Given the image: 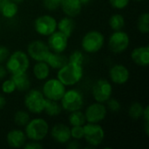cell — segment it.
<instances>
[{
    "mask_svg": "<svg viewBox=\"0 0 149 149\" xmlns=\"http://www.w3.org/2000/svg\"><path fill=\"white\" fill-rule=\"evenodd\" d=\"M58 79L65 86H73L80 81L83 77L82 65L68 62L58 72Z\"/></svg>",
    "mask_w": 149,
    "mask_h": 149,
    "instance_id": "obj_1",
    "label": "cell"
},
{
    "mask_svg": "<svg viewBox=\"0 0 149 149\" xmlns=\"http://www.w3.org/2000/svg\"><path fill=\"white\" fill-rule=\"evenodd\" d=\"M29 65L30 60L28 55L22 51H17L10 54L7 58L5 68L7 72L13 75L26 72Z\"/></svg>",
    "mask_w": 149,
    "mask_h": 149,
    "instance_id": "obj_2",
    "label": "cell"
},
{
    "mask_svg": "<svg viewBox=\"0 0 149 149\" xmlns=\"http://www.w3.org/2000/svg\"><path fill=\"white\" fill-rule=\"evenodd\" d=\"M49 132V126L45 120L36 118L30 120L25 126V135L31 141H40L44 140Z\"/></svg>",
    "mask_w": 149,
    "mask_h": 149,
    "instance_id": "obj_3",
    "label": "cell"
},
{
    "mask_svg": "<svg viewBox=\"0 0 149 149\" xmlns=\"http://www.w3.org/2000/svg\"><path fill=\"white\" fill-rule=\"evenodd\" d=\"M105 37L99 31H90L85 34L81 41L82 49L86 53H95L104 45Z\"/></svg>",
    "mask_w": 149,
    "mask_h": 149,
    "instance_id": "obj_4",
    "label": "cell"
},
{
    "mask_svg": "<svg viewBox=\"0 0 149 149\" xmlns=\"http://www.w3.org/2000/svg\"><path fill=\"white\" fill-rule=\"evenodd\" d=\"M61 107L67 112L80 110L84 106V97L81 92L76 89L65 91L61 98Z\"/></svg>",
    "mask_w": 149,
    "mask_h": 149,
    "instance_id": "obj_5",
    "label": "cell"
},
{
    "mask_svg": "<svg viewBox=\"0 0 149 149\" xmlns=\"http://www.w3.org/2000/svg\"><path fill=\"white\" fill-rule=\"evenodd\" d=\"M45 100L42 92L32 89L26 93L24 97V105L31 113H41L45 109Z\"/></svg>",
    "mask_w": 149,
    "mask_h": 149,
    "instance_id": "obj_6",
    "label": "cell"
},
{
    "mask_svg": "<svg viewBox=\"0 0 149 149\" xmlns=\"http://www.w3.org/2000/svg\"><path fill=\"white\" fill-rule=\"evenodd\" d=\"M84 139L92 147L100 145L105 138V132L98 123H87L83 126Z\"/></svg>",
    "mask_w": 149,
    "mask_h": 149,
    "instance_id": "obj_7",
    "label": "cell"
},
{
    "mask_svg": "<svg viewBox=\"0 0 149 149\" xmlns=\"http://www.w3.org/2000/svg\"><path fill=\"white\" fill-rule=\"evenodd\" d=\"M65 93V86L58 79H48L43 86L42 93L45 99L58 101Z\"/></svg>",
    "mask_w": 149,
    "mask_h": 149,
    "instance_id": "obj_8",
    "label": "cell"
},
{
    "mask_svg": "<svg viewBox=\"0 0 149 149\" xmlns=\"http://www.w3.org/2000/svg\"><path fill=\"white\" fill-rule=\"evenodd\" d=\"M58 22L51 15H42L34 21L35 31L42 36H50L57 30Z\"/></svg>",
    "mask_w": 149,
    "mask_h": 149,
    "instance_id": "obj_9",
    "label": "cell"
},
{
    "mask_svg": "<svg viewBox=\"0 0 149 149\" xmlns=\"http://www.w3.org/2000/svg\"><path fill=\"white\" fill-rule=\"evenodd\" d=\"M130 38L127 33L122 31H114L109 38L108 46L113 53H122L129 46Z\"/></svg>",
    "mask_w": 149,
    "mask_h": 149,
    "instance_id": "obj_10",
    "label": "cell"
},
{
    "mask_svg": "<svg viewBox=\"0 0 149 149\" xmlns=\"http://www.w3.org/2000/svg\"><path fill=\"white\" fill-rule=\"evenodd\" d=\"M50 52L51 50L48 45L41 40H34L31 42L27 46L28 56L37 62L45 61Z\"/></svg>",
    "mask_w": 149,
    "mask_h": 149,
    "instance_id": "obj_11",
    "label": "cell"
},
{
    "mask_svg": "<svg viewBox=\"0 0 149 149\" xmlns=\"http://www.w3.org/2000/svg\"><path fill=\"white\" fill-rule=\"evenodd\" d=\"M113 87L112 85L104 79H100L95 82L93 86V96L96 102L105 103L112 95Z\"/></svg>",
    "mask_w": 149,
    "mask_h": 149,
    "instance_id": "obj_12",
    "label": "cell"
},
{
    "mask_svg": "<svg viewBox=\"0 0 149 149\" xmlns=\"http://www.w3.org/2000/svg\"><path fill=\"white\" fill-rule=\"evenodd\" d=\"M107 113V107L103 105V103H93L90 105L86 110V120L87 123H99L106 118Z\"/></svg>",
    "mask_w": 149,
    "mask_h": 149,
    "instance_id": "obj_13",
    "label": "cell"
},
{
    "mask_svg": "<svg viewBox=\"0 0 149 149\" xmlns=\"http://www.w3.org/2000/svg\"><path fill=\"white\" fill-rule=\"evenodd\" d=\"M48 46L53 52H63L68 45V38L59 31L48 36Z\"/></svg>",
    "mask_w": 149,
    "mask_h": 149,
    "instance_id": "obj_14",
    "label": "cell"
},
{
    "mask_svg": "<svg viewBox=\"0 0 149 149\" xmlns=\"http://www.w3.org/2000/svg\"><path fill=\"white\" fill-rule=\"evenodd\" d=\"M109 76L112 81L118 85L125 84L128 81L130 73L129 70L123 65H114L109 71Z\"/></svg>",
    "mask_w": 149,
    "mask_h": 149,
    "instance_id": "obj_15",
    "label": "cell"
},
{
    "mask_svg": "<svg viewBox=\"0 0 149 149\" xmlns=\"http://www.w3.org/2000/svg\"><path fill=\"white\" fill-rule=\"evenodd\" d=\"M51 136L58 143L65 144L72 138L71 128L65 124H57L52 128Z\"/></svg>",
    "mask_w": 149,
    "mask_h": 149,
    "instance_id": "obj_16",
    "label": "cell"
},
{
    "mask_svg": "<svg viewBox=\"0 0 149 149\" xmlns=\"http://www.w3.org/2000/svg\"><path fill=\"white\" fill-rule=\"evenodd\" d=\"M26 135L25 133L22 130L13 129L7 134L6 141L8 145L12 148H23L26 143Z\"/></svg>",
    "mask_w": 149,
    "mask_h": 149,
    "instance_id": "obj_17",
    "label": "cell"
},
{
    "mask_svg": "<svg viewBox=\"0 0 149 149\" xmlns=\"http://www.w3.org/2000/svg\"><path fill=\"white\" fill-rule=\"evenodd\" d=\"M131 58L137 65L147 67L149 64V47L147 45L134 49L131 53Z\"/></svg>",
    "mask_w": 149,
    "mask_h": 149,
    "instance_id": "obj_18",
    "label": "cell"
},
{
    "mask_svg": "<svg viewBox=\"0 0 149 149\" xmlns=\"http://www.w3.org/2000/svg\"><path fill=\"white\" fill-rule=\"evenodd\" d=\"M60 6L63 12L70 17H77L82 9V3L79 0H62Z\"/></svg>",
    "mask_w": 149,
    "mask_h": 149,
    "instance_id": "obj_19",
    "label": "cell"
},
{
    "mask_svg": "<svg viewBox=\"0 0 149 149\" xmlns=\"http://www.w3.org/2000/svg\"><path fill=\"white\" fill-rule=\"evenodd\" d=\"M52 69L59 70L68 63V57L62 54V52H50L45 61Z\"/></svg>",
    "mask_w": 149,
    "mask_h": 149,
    "instance_id": "obj_20",
    "label": "cell"
},
{
    "mask_svg": "<svg viewBox=\"0 0 149 149\" xmlns=\"http://www.w3.org/2000/svg\"><path fill=\"white\" fill-rule=\"evenodd\" d=\"M57 28L67 38H70L75 29V22L72 19V17H65L61 18L59 22L57 24Z\"/></svg>",
    "mask_w": 149,
    "mask_h": 149,
    "instance_id": "obj_21",
    "label": "cell"
},
{
    "mask_svg": "<svg viewBox=\"0 0 149 149\" xmlns=\"http://www.w3.org/2000/svg\"><path fill=\"white\" fill-rule=\"evenodd\" d=\"M11 79L13 80L17 90L20 92H25L30 89L31 81L28 78V75L25 72L13 74L11 77Z\"/></svg>",
    "mask_w": 149,
    "mask_h": 149,
    "instance_id": "obj_22",
    "label": "cell"
},
{
    "mask_svg": "<svg viewBox=\"0 0 149 149\" xmlns=\"http://www.w3.org/2000/svg\"><path fill=\"white\" fill-rule=\"evenodd\" d=\"M33 74L38 80H45L50 74V66L45 61H39L33 66Z\"/></svg>",
    "mask_w": 149,
    "mask_h": 149,
    "instance_id": "obj_23",
    "label": "cell"
},
{
    "mask_svg": "<svg viewBox=\"0 0 149 149\" xmlns=\"http://www.w3.org/2000/svg\"><path fill=\"white\" fill-rule=\"evenodd\" d=\"M44 111L49 116L54 117V116H58V114H60V113L62 111V107H61V105H59L58 103V101L46 99Z\"/></svg>",
    "mask_w": 149,
    "mask_h": 149,
    "instance_id": "obj_24",
    "label": "cell"
},
{
    "mask_svg": "<svg viewBox=\"0 0 149 149\" xmlns=\"http://www.w3.org/2000/svg\"><path fill=\"white\" fill-rule=\"evenodd\" d=\"M86 117L85 113H83L81 111L77 110L71 112V114L69 115V123L72 127L74 126H84L86 124Z\"/></svg>",
    "mask_w": 149,
    "mask_h": 149,
    "instance_id": "obj_25",
    "label": "cell"
},
{
    "mask_svg": "<svg viewBox=\"0 0 149 149\" xmlns=\"http://www.w3.org/2000/svg\"><path fill=\"white\" fill-rule=\"evenodd\" d=\"M17 10H18L17 3L10 0L2 8L0 12L2 13L3 17H4L5 18H12L16 16Z\"/></svg>",
    "mask_w": 149,
    "mask_h": 149,
    "instance_id": "obj_26",
    "label": "cell"
},
{
    "mask_svg": "<svg viewBox=\"0 0 149 149\" xmlns=\"http://www.w3.org/2000/svg\"><path fill=\"white\" fill-rule=\"evenodd\" d=\"M109 25L114 31H121L125 26V19L121 14H113L109 19Z\"/></svg>",
    "mask_w": 149,
    "mask_h": 149,
    "instance_id": "obj_27",
    "label": "cell"
},
{
    "mask_svg": "<svg viewBox=\"0 0 149 149\" xmlns=\"http://www.w3.org/2000/svg\"><path fill=\"white\" fill-rule=\"evenodd\" d=\"M30 120H31L30 114L26 111L19 110L16 112L14 114V122L18 127H25L27 123L30 121Z\"/></svg>",
    "mask_w": 149,
    "mask_h": 149,
    "instance_id": "obj_28",
    "label": "cell"
},
{
    "mask_svg": "<svg viewBox=\"0 0 149 149\" xmlns=\"http://www.w3.org/2000/svg\"><path fill=\"white\" fill-rule=\"evenodd\" d=\"M144 111V107L141 103L134 102L133 103L129 109H128V114L133 120H139L142 117Z\"/></svg>",
    "mask_w": 149,
    "mask_h": 149,
    "instance_id": "obj_29",
    "label": "cell"
},
{
    "mask_svg": "<svg viewBox=\"0 0 149 149\" xmlns=\"http://www.w3.org/2000/svg\"><path fill=\"white\" fill-rule=\"evenodd\" d=\"M138 30L140 32L143 34H147L149 32V14L148 12L142 13L138 19L137 23Z\"/></svg>",
    "mask_w": 149,
    "mask_h": 149,
    "instance_id": "obj_30",
    "label": "cell"
},
{
    "mask_svg": "<svg viewBox=\"0 0 149 149\" xmlns=\"http://www.w3.org/2000/svg\"><path fill=\"white\" fill-rule=\"evenodd\" d=\"M84 60H85V56L83 52L79 50H76L73 52H72L70 57L68 58V62H72L79 65H83Z\"/></svg>",
    "mask_w": 149,
    "mask_h": 149,
    "instance_id": "obj_31",
    "label": "cell"
},
{
    "mask_svg": "<svg viewBox=\"0 0 149 149\" xmlns=\"http://www.w3.org/2000/svg\"><path fill=\"white\" fill-rule=\"evenodd\" d=\"M15 90H16V86H15V84H14V82H13V80L11 79H6L5 81L3 82V84H2V91H3V93L10 94Z\"/></svg>",
    "mask_w": 149,
    "mask_h": 149,
    "instance_id": "obj_32",
    "label": "cell"
},
{
    "mask_svg": "<svg viewBox=\"0 0 149 149\" xmlns=\"http://www.w3.org/2000/svg\"><path fill=\"white\" fill-rule=\"evenodd\" d=\"M71 137L75 140H81L84 138L83 126H74L71 128Z\"/></svg>",
    "mask_w": 149,
    "mask_h": 149,
    "instance_id": "obj_33",
    "label": "cell"
},
{
    "mask_svg": "<svg viewBox=\"0 0 149 149\" xmlns=\"http://www.w3.org/2000/svg\"><path fill=\"white\" fill-rule=\"evenodd\" d=\"M107 108H108L110 111L113 112V113L119 112V111L120 110V108H121L120 103L119 100H116V99H111V98H110V99L107 101Z\"/></svg>",
    "mask_w": 149,
    "mask_h": 149,
    "instance_id": "obj_34",
    "label": "cell"
},
{
    "mask_svg": "<svg viewBox=\"0 0 149 149\" xmlns=\"http://www.w3.org/2000/svg\"><path fill=\"white\" fill-rule=\"evenodd\" d=\"M109 3L114 9L122 10L128 5L129 0H109Z\"/></svg>",
    "mask_w": 149,
    "mask_h": 149,
    "instance_id": "obj_35",
    "label": "cell"
},
{
    "mask_svg": "<svg viewBox=\"0 0 149 149\" xmlns=\"http://www.w3.org/2000/svg\"><path fill=\"white\" fill-rule=\"evenodd\" d=\"M43 5L46 10L52 11L56 10L60 6V3L56 2L55 0H43Z\"/></svg>",
    "mask_w": 149,
    "mask_h": 149,
    "instance_id": "obj_36",
    "label": "cell"
},
{
    "mask_svg": "<svg viewBox=\"0 0 149 149\" xmlns=\"http://www.w3.org/2000/svg\"><path fill=\"white\" fill-rule=\"evenodd\" d=\"M10 56V52L5 46L0 45V64L3 63L7 60V58Z\"/></svg>",
    "mask_w": 149,
    "mask_h": 149,
    "instance_id": "obj_37",
    "label": "cell"
},
{
    "mask_svg": "<svg viewBox=\"0 0 149 149\" xmlns=\"http://www.w3.org/2000/svg\"><path fill=\"white\" fill-rule=\"evenodd\" d=\"M23 148L24 149H42L43 146L37 141H31L30 142H26Z\"/></svg>",
    "mask_w": 149,
    "mask_h": 149,
    "instance_id": "obj_38",
    "label": "cell"
},
{
    "mask_svg": "<svg viewBox=\"0 0 149 149\" xmlns=\"http://www.w3.org/2000/svg\"><path fill=\"white\" fill-rule=\"evenodd\" d=\"M80 148V144L79 143L78 140L74 141H68V145H67V148L68 149H78Z\"/></svg>",
    "mask_w": 149,
    "mask_h": 149,
    "instance_id": "obj_39",
    "label": "cell"
},
{
    "mask_svg": "<svg viewBox=\"0 0 149 149\" xmlns=\"http://www.w3.org/2000/svg\"><path fill=\"white\" fill-rule=\"evenodd\" d=\"M142 118L144 120L145 123H149V107L147 106L146 107H144V111H143V114H142Z\"/></svg>",
    "mask_w": 149,
    "mask_h": 149,
    "instance_id": "obj_40",
    "label": "cell"
},
{
    "mask_svg": "<svg viewBox=\"0 0 149 149\" xmlns=\"http://www.w3.org/2000/svg\"><path fill=\"white\" fill-rule=\"evenodd\" d=\"M6 74H7V70H6V68L3 67V66L0 64V79L5 78Z\"/></svg>",
    "mask_w": 149,
    "mask_h": 149,
    "instance_id": "obj_41",
    "label": "cell"
},
{
    "mask_svg": "<svg viewBox=\"0 0 149 149\" xmlns=\"http://www.w3.org/2000/svg\"><path fill=\"white\" fill-rule=\"evenodd\" d=\"M5 104H6L5 98L3 95L0 94V109H3L5 107Z\"/></svg>",
    "mask_w": 149,
    "mask_h": 149,
    "instance_id": "obj_42",
    "label": "cell"
},
{
    "mask_svg": "<svg viewBox=\"0 0 149 149\" xmlns=\"http://www.w3.org/2000/svg\"><path fill=\"white\" fill-rule=\"evenodd\" d=\"M9 1H10V0H0V11H1L2 8H3Z\"/></svg>",
    "mask_w": 149,
    "mask_h": 149,
    "instance_id": "obj_43",
    "label": "cell"
},
{
    "mask_svg": "<svg viewBox=\"0 0 149 149\" xmlns=\"http://www.w3.org/2000/svg\"><path fill=\"white\" fill-rule=\"evenodd\" d=\"M80 1V3H82V5H84V4H87L91 0H79Z\"/></svg>",
    "mask_w": 149,
    "mask_h": 149,
    "instance_id": "obj_44",
    "label": "cell"
},
{
    "mask_svg": "<svg viewBox=\"0 0 149 149\" xmlns=\"http://www.w3.org/2000/svg\"><path fill=\"white\" fill-rule=\"evenodd\" d=\"M12 2H14V3H22L24 0H11Z\"/></svg>",
    "mask_w": 149,
    "mask_h": 149,
    "instance_id": "obj_45",
    "label": "cell"
},
{
    "mask_svg": "<svg viewBox=\"0 0 149 149\" xmlns=\"http://www.w3.org/2000/svg\"><path fill=\"white\" fill-rule=\"evenodd\" d=\"M55 1L58 2V3H61V1H62V0H55Z\"/></svg>",
    "mask_w": 149,
    "mask_h": 149,
    "instance_id": "obj_46",
    "label": "cell"
},
{
    "mask_svg": "<svg viewBox=\"0 0 149 149\" xmlns=\"http://www.w3.org/2000/svg\"><path fill=\"white\" fill-rule=\"evenodd\" d=\"M134 1H137V2H141V1H144V0H134Z\"/></svg>",
    "mask_w": 149,
    "mask_h": 149,
    "instance_id": "obj_47",
    "label": "cell"
}]
</instances>
